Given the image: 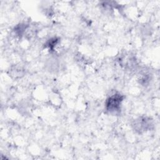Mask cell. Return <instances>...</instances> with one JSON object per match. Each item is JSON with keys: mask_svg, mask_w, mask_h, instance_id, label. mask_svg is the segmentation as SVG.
<instances>
[{"mask_svg": "<svg viewBox=\"0 0 160 160\" xmlns=\"http://www.w3.org/2000/svg\"><path fill=\"white\" fill-rule=\"evenodd\" d=\"M120 102H121V100H120V97L118 98L116 96L111 97L109 100L108 106H110L111 109H113L115 110L118 107Z\"/></svg>", "mask_w": 160, "mask_h": 160, "instance_id": "obj_1", "label": "cell"}]
</instances>
